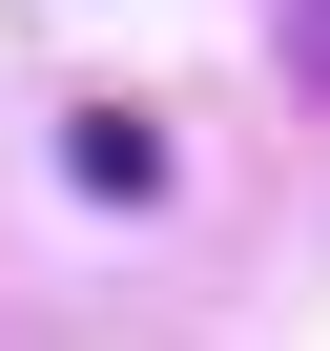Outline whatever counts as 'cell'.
I'll use <instances>...</instances> for the list:
<instances>
[{"mask_svg":"<svg viewBox=\"0 0 330 351\" xmlns=\"http://www.w3.org/2000/svg\"><path fill=\"white\" fill-rule=\"evenodd\" d=\"M62 165H83V186H124V207L165 186V145H144V104H83V124H62Z\"/></svg>","mask_w":330,"mask_h":351,"instance_id":"1","label":"cell"}]
</instances>
